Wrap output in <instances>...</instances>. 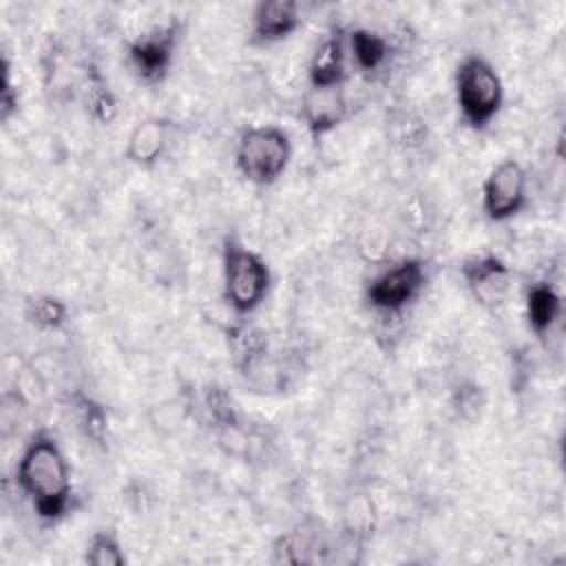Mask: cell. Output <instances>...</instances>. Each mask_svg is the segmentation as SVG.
I'll use <instances>...</instances> for the list:
<instances>
[{
	"mask_svg": "<svg viewBox=\"0 0 566 566\" xmlns=\"http://www.w3.org/2000/svg\"><path fill=\"white\" fill-rule=\"evenodd\" d=\"M15 484L42 522L55 524L69 513L71 469L55 436L40 429L29 438L15 464Z\"/></svg>",
	"mask_w": 566,
	"mask_h": 566,
	"instance_id": "1",
	"label": "cell"
},
{
	"mask_svg": "<svg viewBox=\"0 0 566 566\" xmlns=\"http://www.w3.org/2000/svg\"><path fill=\"white\" fill-rule=\"evenodd\" d=\"M221 279L223 298L237 316L259 310L272 285L268 261L234 234H228L221 245Z\"/></svg>",
	"mask_w": 566,
	"mask_h": 566,
	"instance_id": "2",
	"label": "cell"
},
{
	"mask_svg": "<svg viewBox=\"0 0 566 566\" xmlns=\"http://www.w3.org/2000/svg\"><path fill=\"white\" fill-rule=\"evenodd\" d=\"M455 104L462 122L473 130H484L504 104V84L495 66L478 55H464L453 77Z\"/></svg>",
	"mask_w": 566,
	"mask_h": 566,
	"instance_id": "3",
	"label": "cell"
},
{
	"mask_svg": "<svg viewBox=\"0 0 566 566\" xmlns=\"http://www.w3.org/2000/svg\"><path fill=\"white\" fill-rule=\"evenodd\" d=\"M292 159V139L287 130L274 124L248 126L237 142L234 164L241 177L254 186L276 184Z\"/></svg>",
	"mask_w": 566,
	"mask_h": 566,
	"instance_id": "4",
	"label": "cell"
},
{
	"mask_svg": "<svg viewBox=\"0 0 566 566\" xmlns=\"http://www.w3.org/2000/svg\"><path fill=\"white\" fill-rule=\"evenodd\" d=\"M427 263L418 256L402 259L378 272L365 287V298L380 314H402L424 290Z\"/></svg>",
	"mask_w": 566,
	"mask_h": 566,
	"instance_id": "5",
	"label": "cell"
},
{
	"mask_svg": "<svg viewBox=\"0 0 566 566\" xmlns=\"http://www.w3.org/2000/svg\"><path fill=\"white\" fill-rule=\"evenodd\" d=\"M181 22L177 18L150 27L126 46V62L133 75L144 84H159L168 77L179 46Z\"/></svg>",
	"mask_w": 566,
	"mask_h": 566,
	"instance_id": "6",
	"label": "cell"
},
{
	"mask_svg": "<svg viewBox=\"0 0 566 566\" xmlns=\"http://www.w3.org/2000/svg\"><path fill=\"white\" fill-rule=\"evenodd\" d=\"M480 197L489 221L502 223L517 217L528 203L526 168L517 159H502L484 177Z\"/></svg>",
	"mask_w": 566,
	"mask_h": 566,
	"instance_id": "7",
	"label": "cell"
},
{
	"mask_svg": "<svg viewBox=\"0 0 566 566\" xmlns=\"http://www.w3.org/2000/svg\"><path fill=\"white\" fill-rule=\"evenodd\" d=\"M460 276H462L464 287L471 294V298L489 312L506 305L511 290H513L511 268L506 265L504 259H500L497 254H491V252L475 254V256H469L467 261H462Z\"/></svg>",
	"mask_w": 566,
	"mask_h": 566,
	"instance_id": "8",
	"label": "cell"
},
{
	"mask_svg": "<svg viewBox=\"0 0 566 566\" xmlns=\"http://www.w3.org/2000/svg\"><path fill=\"white\" fill-rule=\"evenodd\" d=\"M201 402L219 444L228 453H239V449L245 444V431L239 405L232 394L219 382H208L201 391Z\"/></svg>",
	"mask_w": 566,
	"mask_h": 566,
	"instance_id": "9",
	"label": "cell"
},
{
	"mask_svg": "<svg viewBox=\"0 0 566 566\" xmlns=\"http://www.w3.org/2000/svg\"><path fill=\"white\" fill-rule=\"evenodd\" d=\"M226 345L239 376L252 380L261 374L270 356V338L261 327L245 321L230 323L226 327Z\"/></svg>",
	"mask_w": 566,
	"mask_h": 566,
	"instance_id": "10",
	"label": "cell"
},
{
	"mask_svg": "<svg viewBox=\"0 0 566 566\" xmlns=\"http://www.w3.org/2000/svg\"><path fill=\"white\" fill-rule=\"evenodd\" d=\"M303 24L301 7L294 0H263L252 11V42L256 44H274L292 33H296Z\"/></svg>",
	"mask_w": 566,
	"mask_h": 566,
	"instance_id": "11",
	"label": "cell"
},
{
	"mask_svg": "<svg viewBox=\"0 0 566 566\" xmlns=\"http://www.w3.org/2000/svg\"><path fill=\"white\" fill-rule=\"evenodd\" d=\"M172 122L166 117L139 119L126 139V159L139 168H155L168 150Z\"/></svg>",
	"mask_w": 566,
	"mask_h": 566,
	"instance_id": "12",
	"label": "cell"
},
{
	"mask_svg": "<svg viewBox=\"0 0 566 566\" xmlns=\"http://www.w3.org/2000/svg\"><path fill=\"white\" fill-rule=\"evenodd\" d=\"M347 80V44L340 33H329L312 53L307 88H340Z\"/></svg>",
	"mask_w": 566,
	"mask_h": 566,
	"instance_id": "13",
	"label": "cell"
},
{
	"mask_svg": "<svg viewBox=\"0 0 566 566\" xmlns=\"http://www.w3.org/2000/svg\"><path fill=\"white\" fill-rule=\"evenodd\" d=\"M303 122L314 137L332 133L347 117L345 86L340 88H307L301 106Z\"/></svg>",
	"mask_w": 566,
	"mask_h": 566,
	"instance_id": "14",
	"label": "cell"
},
{
	"mask_svg": "<svg viewBox=\"0 0 566 566\" xmlns=\"http://www.w3.org/2000/svg\"><path fill=\"white\" fill-rule=\"evenodd\" d=\"M66 407L82 438L88 440L93 447L106 449L111 438V420L106 407L82 389H73L66 394Z\"/></svg>",
	"mask_w": 566,
	"mask_h": 566,
	"instance_id": "15",
	"label": "cell"
},
{
	"mask_svg": "<svg viewBox=\"0 0 566 566\" xmlns=\"http://www.w3.org/2000/svg\"><path fill=\"white\" fill-rule=\"evenodd\" d=\"M82 99H84V108L88 113V117L99 124V126H108L115 122L117 113H119V104L117 97L108 84V80L104 77V73L99 71L97 64L88 62L84 66V80H82Z\"/></svg>",
	"mask_w": 566,
	"mask_h": 566,
	"instance_id": "16",
	"label": "cell"
},
{
	"mask_svg": "<svg viewBox=\"0 0 566 566\" xmlns=\"http://www.w3.org/2000/svg\"><path fill=\"white\" fill-rule=\"evenodd\" d=\"M526 323L537 338H544L562 316V294L548 281H537L526 290Z\"/></svg>",
	"mask_w": 566,
	"mask_h": 566,
	"instance_id": "17",
	"label": "cell"
},
{
	"mask_svg": "<svg viewBox=\"0 0 566 566\" xmlns=\"http://www.w3.org/2000/svg\"><path fill=\"white\" fill-rule=\"evenodd\" d=\"M345 44H347V53L354 62V66L363 73H376L380 71L391 53V44L389 40L367 27H354L347 35H345Z\"/></svg>",
	"mask_w": 566,
	"mask_h": 566,
	"instance_id": "18",
	"label": "cell"
},
{
	"mask_svg": "<svg viewBox=\"0 0 566 566\" xmlns=\"http://www.w3.org/2000/svg\"><path fill=\"white\" fill-rule=\"evenodd\" d=\"M24 321L40 332H60L69 323V305L51 294H33L22 307Z\"/></svg>",
	"mask_w": 566,
	"mask_h": 566,
	"instance_id": "19",
	"label": "cell"
},
{
	"mask_svg": "<svg viewBox=\"0 0 566 566\" xmlns=\"http://www.w3.org/2000/svg\"><path fill=\"white\" fill-rule=\"evenodd\" d=\"M84 562L88 566H124L126 555L117 535L113 531L99 528L86 542Z\"/></svg>",
	"mask_w": 566,
	"mask_h": 566,
	"instance_id": "20",
	"label": "cell"
},
{
	"mask_svg": "<svg viewBox=\"0 0 566 566\" xmlns=\"http://www.w3.org/2000/svg\"><path fill=\"white\" fill-rule=\"evenodd\" d=\"M486 407V394L475 380H460L451 391V409L455 416L469 424L480 420Z\"/></svg>",
	"mask_w": 566,
	"mask_h": 566,
	"instance_id": "21",
	"label": "cell"
},
{
	"mask_svg": "<svg viewBox=\"0 0 566 566\" xmlns=\"http://www.w3.org/2000/svg\"><path fill=\"white\" fill-rule=\"evenodd\" d=\"M18 113V84L13 82V66L2 57V88H0V117L7 124Z\"/></svg>",
	"mask_w": 566,
	"mask_h": 566,
	"instance_id": "22",
	"label": "cell"
}]
</instances>
